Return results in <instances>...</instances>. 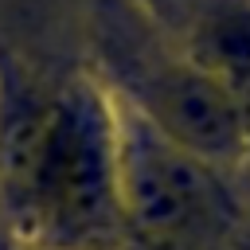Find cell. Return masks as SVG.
Returning a JSON list of instances; mask_svg holds the SVG:
<instances>
[{
	"mask_svg": "<svg viewBox=\"0 0 250 250\" xmlns=\"http://www.w3.org/2000/svg\"><path fill=\"white\" fill-rule=\"evenodd\" d=\"M121 215L113 102L90 78H70L47 98L16 227L55 242H90Z\"/></svg>",
	"mask_w": 250,
	"mask_h": 250,
	"instance_id": "1",
	"label": "cell"
},
{
	"mask_svg": "<svg viewBox=\"0 0 250 250\" xmlns=\"http://www.w3.org/2000/svg\"><path fill=\"white\" fill-rule=\"evenodd\" d=\"M109 47L125 59L133 86L129 105H137L180 148L199 160H227L246 148L230 86L168 47L129 0L125 20H117V12L109 16Z\"/></svg>",
	"mask_w": 250,
	"mask_h": 250,
	"instance_id": "2",
	"label": "cell"
},
{
	"mask_svg": "<svg viewBox=\"0 0 250 250\" xmlns=\"http://www.w3.org/2000/svg\"><path fill=\"white\" fill-rule=\"evenodd\" d=\"M113 102V133H117V191L121 211L145 230L184 227L207 203V172L203 160L180 148L168 133H160L137 105Z\"/></svg>",
	"mask_w": 250,
	"mask_h": 250,
	"instance_id": "3",
	"label": "cell"
},
{
	"mask_svg": "<svg viewBox=\"0 0 250 250\" xmlns=\"http://www.w3.org/2000/svg\"><path fill=\"white\" fill-rule=\"evenodd\" d=\"M184 59L227 82L250 74V0H129Z\"/></svg>",
	"mask_w": 250,
	"mask_h": 250,
	"instance_id": "4",
	"label": "cell"
},
{
	"mask_svg": "<svg viewBox=\"0 0 250 250\" xmlns=\"http://www.w3.org/2000/svg\"><path fill=\"white\" fill-rule=\"evenodd\" d=\"M234 94V109H238V129H242V145H250V74L230 90Z\"/></svg>",
	"mask_w": 250,
	"mask_h": 250,
	"instance_id": "5",
	"label": "cell"
}]
</instances>
